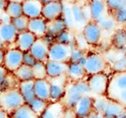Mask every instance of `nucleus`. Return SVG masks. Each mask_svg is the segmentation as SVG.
<instances>
[{
	"label": "nucleus",
	"instance_id": "nucleus-13",
	"mask_svg": "<svg viewBox=\"0 0 126 118\" xmlns=\"http://www.w3.org/2000/svg\"><path fill=\"white\" fill-rule=\"evenodd\" d=\"M75 26H83L90 21L89 12L87 6L84 7L80 4L78 1H75L71 4Z\"/></svg>",
	"mask_w": 126,
	"mask_h": 118
},
{
	"label": "nucleus",
	"instance_id": "nucleus-17",
	"mask_svg": "<svg viewBox=\"0 0 126 118\" xmlns=\"http://www.w3.org/2000/svg\"><path fill=\"white\" fill-rule=\"evenodd\" d=\"M23 15L29 19L41 16L43 4L39 0H25L22 2Z\"/></svg>",
	"mask_w": 126,
	"mask_h": 118
},
{
	"label": "nucleus",
	"instance_id": "nucleus-43",
	"mask_svg": "<svg viewBox=\"0 0 126 118\" xmlns=\"http://www.w3.org/2000/svg\"><path fill=\"white\" fill-rule=\"evenodd\" d=\"M8 73L9 72L6 70V68L3 65L0 66V87L3 83L4 79L6 78L7 75L8 74Z\"/></svg>",
	"mask_w": 126,
	"mask_h": 118
},
{
	"label": "nucleus",
	"instance_id": "nucleus-41",
	"mask_svg": "<svg viewBox=\"0 0 126 118\" xmlns=\"http://www.w3.org/2000/svg\"><path fill=\"white\" fill-rule=\"evenodd\" d=\"M36 59L33 57V56L30 53V51L27 52H24L23 54V65L30 66V67H32L35 62H36Z\"/></svg>",
	"mask_w": 126,
	"mask_h": 118
},
{
	"label": "nucleus",
	"instance_id": "nucleus-44",
	"mask_svg": "<svg viewBox=\"0 0 126 118\" xmlns=\"http://www.w3.org/2000/svg\"><path fill=\"white\" fill-rule=\"evenodd\" d=\"M63 118H78L75 114L73 109H66Z\"/></svg>",
	"mask_w": 126,
	"mask_h": 118
},
{
	"label": "nucleus",
	"instance_id": "nucleus-50",
	"mask_svg": "<svg viewBox=\"0 0 126 118\" xmlns=\"http://www.w3.org/2000/svg\"><path fill=\"white\" fill-rule=\"evenodd\" d=\"M42 4L43 5L44 4H48V3H50V2H52L54 1H56V0H39Z\"/></svg>",
	"mask_w": 126,
	"mask_h": 118
},
{
	"label": "nucleus",
	"instance_id": "nucleus-40",
	"mask_svg": "<svg viewBox=\"0 0 126 118\" xmlns=\"http://www.w3.org/2000/svg\"><path fill=\"white\" fill-rule=\"evenodd\" d=\"M109 98L117 101L118 103H120L121 105H123L126 108V90L118 92L117 93H116L114 95H113Z\"/></svg>",
	"mask_w": 126,
	"mask_h": 118
},
{
	"label": "nucleus",
	"instance_id": "nucleus-54",
	"mask_svg": "<svg viewBox=\"0 0 126 118\" xmlns=\"http://www.w3.org/2000/svg\"><path fill=\"white\" fill-rule=\"evenodd\" d=\"M95 1H105V0H95Z\"/></svg>",
	"mask_w": 126,
	"mask_h": 118
},
{
	"label": "nucleus",
	"instance_id": "nucleus-23",
	"mask_svg": "<svg viewBox=\"0 0 126 118\" xmlns=\"http://www.w3.org/2000/svg\"><path fill=\"white\" fill-rule=\"evenodd\" d=\"M34 90L36 98L49 102L50 90L49 82L48 79H35L34 80Z\"/></svg>",
	"mask_w": 126,
	"mask_h": 118
},
{
	"label": "nucleus",
	"instance_id": "nucleus-9",
	"mask_svg": "<svg viewBox=\"0 0 126 118\" xmlns=\"http://www.w3.org/2000/svg\"><path fill=\"white\" fill-rule=\"evenodd\" d=\"M65 1L56 0L43 5L41 16L48 22L52 21L62 15Z\"/></svg>",
	"mask_w": 126,
	"mask_h": 118
},
{
	"label": "nucleus",
	"instance_id": "nucleus-25",
	"mask_svg": "<svg viewBox=\"0 0 126 118\" xmlns=\"http://www.w3.org/2000/svg\"><path fill=\"white\" fill-rule=\"evenodd\" d=\"M18 89L25 104H28L30 101L35 98L34 90V80L19 82L18 85Z\"/></svg>",
	"mask_w": 126,
	"mask_h": 118
},
{
	"label": "nucleus",
	"instance_id": "nucleus-49",
	"mask_svg": "<svg viewBox=\"0 0 126 118\" xmlns=\"http://www.w3.org/2000/svg\"><path fill=\"white\" fill-rule=\"evenodd\" d=\"M0 118H7V115L2 110V109L1 108V106H0Z\"/></svg>",
	"mask_w": 126,
	"mask_h": 118
},
{
	"label": "nucleus",
	"instance_id": "nucleus-42",
	"mask_svg": "<svg viewBox=\"0 0 126 118\" xmlns=\"http://www.w3.org/2000/svg\"><path fill=\"white\" fill-rule=\"evenodd\" d=\"M12 18L5 12L3 11L0 14V24H9L11 23Z\"/></svg>",
	"mask_w": 126,
	"mask_h": 118
},
{
	"label": "nucleus",
	"instance_id": "nucleus-3",
	"mask_svg": "<svg viewBox=\"0 0 126 118\" xmlns=\"http://www.w3.org/2000/svg\"><path fill=\"white\" fill-rule=\"evenodd\" d=\"M87 76L104 73L108 67V62L104 57L97 52L86 54V62L83 65Z\"/></svg>",
	"mask_w": 126,
	"mask_h": 118
},
{
	"label": "nucleus",
	"instance_id": "nucleus-53",
	"mask_svg": "<svg viewBox=\"0 0 126 118\" xmlns=\"http://www.w3.org/2000/svg\"><path fill=\"white\" fill-rule=\"evenodd\" d=\"M63 1H69V2L71 1V2H72V3L75 2V1H76V0H63Z\"/></svg>",
	"mask_w": 126,
	"mask_h": 118
},
{
	"label": "nucleus",
	"instance_id": "nucleus-52",
	"mask_svg": "<svg viewBox=\"0 0 126 118\" xmlns=\"http://www.w3.org/2000/svg\"><path fill=\"white\" fill-rule=\"evenodd\" d=\"M8 1H16V2H20V3H22L25 0H8Z\"/></svg>",
	"mask_w": 126,
	"mask_h": 118
},
{
	"label": "nucleus",
	"instance_id": "nucleus-35",
	"mask_svg": "<svg viewBox=\"0 0 126 118\" xmlns=\"http://www.w3.org/2000/svg\"><path fill=\"white\" fill-rule=\"evenodd\" d=\"M32 68L33 75H34V80L47 78L45 62L37 61L35 64L32 67Z\"/></svg>",
	"mask_w": 126,
	"mask_h": 118
},
{
	"label": "nucleus",
	"instance_id": "nucleus-8",
	"mask_svg": "<svg viewBox=\"0 0 126 118\" xmlns=\"http://www.w3.org/2000/svg\"><path fill=\"white\" fill-rule=\"evenodd\" d=\"M75 46H66L55 42L49 47L48 59L68 63L70 59L72 49Z\"/></svg>",
	"mask_w": 126,
	"mask_h": 118
},
{
	"label": "nucleus",
	"instance_id": "nucleus-20",
	"mask_svg": "<svg viewBox=\"0 0 126 118\" xmlns=\"http://www.w3.org/2000/svg\"><path fill=\"white\" fill-rule=\"evenodd\" d=\"M66 76L68 79L72 82H78L84 80L87 76V73L84 67L79 62H69L66 71Z\"/></svg>",
	"mask_w": 126,
	"mask_h": 118
},
{
	"label": "nucleus",
	"instance_id": "nucleus-12",
	"mask_svg": "<svg viewBox=\"0 0 126 118\" xmlns=\"http://www.w3.org/2000/svg\"><path fill=\"white\" fill-rule=\"evenodd\" d=\"M49 22L42 16L29 19L27 30L35 35L37 38H43L48 32Z\"/></svg>",
	"mask_w": 126,
	"mask_h": 118
},
{
	"label": "nucleus",
	"instance_id": "nucleus-34",
	"mask_svg": "<svg viewBox=\"0 0 126 118\" xmlns=\"http://www.w3.org/2000/svg\"><path fill=\"white\" fill-rule=\"evenodd\" d=\"M28 22H29V18H27L24 15L19 17L12 18V21H11V24L13 25V26L16 28V29L17 30L18 33L23 32L27 30Z\"/></svg>",
	"mask_w": 126,
	"mask_h": 118
},
{
	"label": "nucleus",
	"instance_id": "nucleus-27",
	"mask_svg": "<svg viewBox=\"0 0 126 118\" xmlns=\"http://www.w3.org/2000/svg\"><path fill=\"white\" fill-rule=\"evenodd\" d=\"M67 25L62 18V16L59 17L58 18L49 22V27H48V32L47 34L52 35L55 37V36L59 34L60 32L67 29Z\"/></svg>",
	"mask_w": 126,
	"mask_h": 118
},
{
	"label": "nucleus",
	"instance_id": "nucleus-22",
	"mask_svg": "<svg viewBox=\"0 0 126 118\" xmlns=\"http://www.w3.org/2000/svg\"><path fill=\"white\" fill-rule=\"evenodd\" d=\"M111 44L117 51L125 53L126 51V32L124 29H116L111 35Z\"/></svg>",
	"mask_w": 126,
	"mask_h": 118
},
{
	"label": "nucleus",
	"instance_id": "nucleus-33",
	"mask_svg": "<svg viewBox=\"0 0 126 118\" xmlns=\"http://www.w3.org/2000/svg\"><path fill=\"white\" fill-rule=\"evenodd\" d=\"M61 16L63 18V20L65 21L69 29L72 30L73 28H75L76 26L75 21H74V18H73L71 4H69L68 3L66 4V1L64 4V7H63V12H62Z\"/></svg>",
	"mask_w": 126,
	"mask_h": 118
},
{
	"label": "nucleus",
	"instance_id": "nucleus-45",
	"mask_svg": "<svg viewBox=\"0 0 126 118\" xmlns=\"http://www.w3.org/2000/svg\"><path fill=\"white\" fill-rule=\"evenodd\" d=\"M106 118L103 113L99 112L96 110L92 111L86 118Z\"/></svg>",
	"mask_w": 126,
	"mask_h": 118
},
{
	"label": "nucleus",
	"instance_id": "nucleus-31",
	"mask_svg": "<svg viewBox=\"0 0 126 118\" xmlns=\"http://www.w3.org/2000/svg\"><path fill=\"white\" fill-rule=\"evenodd\" d=\"M12 18L23 15V7L22 3L10 1L7 0V5L4 10Z\"/></svg>",
	"mask_w": 126,
	"mask_h": 118
},
{
	"label": "nucleus",
	"instance_id": "nucleus-30",
	"mask_svg": "<svg viewBox=\"0 0 126 118\" xmlns=\"http://www.w3.org/2000/svg\"><path fill=\"white\" fill-rule=\"evenodd\" d=\"M55 42L66 45V46H75V36L71 29H66L55 36Z\"/></svg>",
	"mask_w": 126,
	"mask_h": 118
},
{
	"label": "nucleus",
	"instance_id": "nucleus-14",
	"mask_svg": "<svg viewBox=\"0 0 126 118\" xmlns=\"http://www.w3.org/2000/svg\"><path fill=\"white\" fill-rule=\"evenodd\" d=\"M87 7L89 12L90 20L96 22L108 14L106 5L105 1H103L89 0Z\"/></svg>",
	"mask_w": 126,
	"mask_h": 118
},
{
	"label": "nucleus",
	"instance_id": "nucleus-29",
	"mask_svg": "<svg viewBox=\"0 0 126 118\" xmlns=\"http://www.w3.org/2000/svg\"><path fill=\"white\" fill-rule=\"evenodd\" d=\"M100 27L101 28L103 32H113L117 26V23L116 22L115 19L111 14H107L104 17H103L100 21H97Z\"/></svg>",
	"mask_w": 126,
	"mask_h": 118
},
{
	"label": "nucleus",
	"instance_id": "nucleus-37",
	"mask_svg": "<svg viewBox=\"0 0 126 118\" xmlns=\"http://www.w3.org/2000/svg\"><path fill=\"white\" fill-rule=\"evenodd\" d=\"M105 4L110 13L126 7V0H105Z\"/></svg>",
	"mask_w": 126,
	"mask_h": 118
},
{
	"label": "nucleus",
	"instance_id": "nucleus-46",
	"mask_svg": "<svg viewBox=\"0 0 126 118\" xmlns=\"http://www.w3.org/2000/svg\"><path fill=\"white\" fill-rule=\"evenodd\" d=\"M7 0H0V11H4Z\"/></svg>",
	"mask_w": 126,
	"mask_h": 118
},
{
	"label": "nucleus",
	"instance_id": "nucleus-36",
	"mask_svg": "<svg viewBox=\"0 0 126 118\" xmlns=\"http://www.w3.org/2000/svg\"><path fill=\"white\" fill-rule=\"evenodd\" d=\"M112 68L114 72L126 71V55L125 53H121L119 57H115L112 63Z\"/></svg>",
	"mask_w": 126,
	"mask_h": 118
},
{
	"label": "nucleus",
	"instance_id": "nucleus-26",
	"mask_svg": "<svg viewBox=\"0 0 126 118\" xmlns=\"http://www.w3.org/2000/svg\"><path fill=\"white\" fill-rule=\"evenodd\" d=\"M13 74L19 82L34 80V75L32 67L25 65L20 66Z\"/></svg>",
	"mask_w": 126,
	"mask_h": 118
},
{
	"label": "nucleus",
	"instance_id": "nucleus-48",
	"mask_svg": "<svg viewBox=\"0 0 126 118\" xmlns=\"http://www.w3.org/2000/svg\"><path fill=\"white\" fill-rule=\"evenodd\" d=\"M7 45L4 43V41L0 38V50H3L4 51L7 48Z\"/></svg>",
	"mask_w": 126,
	"mask_h": 118
},
{
	"label": "nucleus",
	"instance_id": "nucleus-5",
	"mask_svg": "<svg viewBox=\"0 0 126 118\" xmlns=\"http://www.w3.org/2000/svg\"><path fill=\"white\" fill-rule=\"evenodd\" d=\"M109 78L105 73L89 76L86 80L93 95H106L109 89Z\"/></svg>",
	"mask_w": 126,
	"mask_h": 118
},
{
	"label": "nucleus",
	"instance_id": "nucleus-47",
	"mask_svg": "<svg viewBox=\"0 0 126 118\" xmlns=\"http://www.w3.org/2000/svg\"><path fill=\"white\" fill-rule=\"evenodd\" d=\"M4 58V51L0 50V66L3 65Z\"/></svg>",
	"mask_w": 126,
	"mask_h": 118
},
{
	"label": "nucleus",
	"instance_id": "nucleus-24",
	"mask_svg": "<svg viewBox=\"0 0 126 118\" xmlns=\"http://www.w3.org/2000/svg\"><path fill=\"white\" fill-rule=\"evenodd\" d=\"M126 112V108L125 106L117 101L109 98L102 113L106 118H114Z\"/></svg>",
	"mask_w": 126,
	"mask_h": 118
},
{
	"label": "nucleus",
	"instance_id": "nucleus-18",
	"mask_svg": "<svg viewBox=\"0 0 126 118\" xmlns=\"http://www.w3.org/2000/svg\"><path fill=\"white\" fill-rule=\"evenodd\" d=\"M47 78H55L66 75L68 63L48 59L45 62Z\"/></svg>",
	"mask_w": 126,
	"mask_h": 118
},
{
	"label": "nucleus",
	"instance_id": "nucleus-28",
	"mask_svg": "<svg viewBox=\"0 0 126 118\" xmlns=\"http://www.w3.org/2000/svg\"><path fill=\"white\" fill-rule=\"evenodd\" d=\"M7 117L9 118H39V117L32 112L27 104H24Z\"/></svg>",
	"mask_w": 126,
	"mask_h": 118
},
{
	"label": "nucleus",
	"instance_id": "nucleus-7",
	"mask_svg": "<svg viewBox=\"0 0 126 118\" xmlns=\"http://www.w3.org/2000/svg\"><path fill=\"white\" fill-rule=\"evenodd\" d=\"M47 79L49 82V102L61 101L64 95L66 84L69 82L67 76L63 75L58 77Z\"/></svg>",
	"mask_w": 126,
	"mask_h": 118
},
{
	"label": "nucleus",
	"instance_id": "nucleus-32",
	"mask_svg": "<svg viewBox=\"0 0 126 118\" xmlns=\"http://www.w3.org/2000/svg\"><path fill=\"white\" fill-rule=\"evenodd\" d=\"M49 103V101L35 97L32 101H30L27 104L30 106V108L32 110V112H35L39 117L42 114V112L45 110Z\"/></svg>",
	"mask_w": 126,
	"mask_h": 118
},
{
	"label": "nucleus",
	"instance_id": "nucleus-16",
	"mask_svg": "<svg viewBox=\"0 0 126 118\" xmlns=\"http://www.w3.org/2000/svg\"><path fill=\"white\" fill-rule=\"evenodd\" d=\"M37 39L35 35L27 30L18 33L15 42V46L22 52H27L30 50Z\"/></svg>",
	"mask_w": 126,
	"mask_h": 118
},
{
	"label": "nucleus",
	"instance_id": "nucleus-4",
	"mask_svg": "<svg viewBox=\"0 0 126 118\" xmlns=\"http://www.w3.org/2000/svg\"><path fill=\"white\" fill-rule=\"evenodd\" d=\"M23 54L24 52L16 46L7 48L4 50L3 66L9 73H13L23 65Z\"/></svg>",
	"mask_w": 126,
	"mask_h": 118
},
{
	"label": "nucleus",
	"instance_id": "nucleus-51",
	"mask_svg": "<svg viewBox=\"0 0 126 118\" xmlns=\"http://www.w3.org/2000/svg\"><path fill=\"white\" fill-rule=\"evenodd\" d=\"M126 118V112H124V113H123V114H121L120 115H119V116H117V117H116V118Z\"/></svg>",
	"mask_w": 126,
	"mask_h": 118
},
{
	"label": "nucleus",
	"instance_id": "nucleus-39",
	"mask_svg": "<svg viewBox=\"0 0 126 118\" xmlns=\"http://www.w3.org/2000/svg\"><path fill=\"white\" fill-rule=\"evenodd\" d=\"M86 54L85 50L80 48L77 46H75L71 51V55H70V59L69 62H78L79 60L83 58L85 55Z\"/></svg>",
	"mask_w": 126,
	"mask_h": 118
},
{
	"label": "nucleus",
	"instance_id": "nucleus-38",
	"mask_svg": "<svg viewBox=\"0 0 126 118\" xmlns=\"http://www.w3.org/2000/svg\"><path fill=\"white\" fill-rule=\"evenodd\" d=\"M110 14L115 19L117 24L124 25L126 26V7L114 11Z\"/></svg>",
	"mask_w": 126,
	"mask_h": 118
},
{
	"label": "nucleus",
	"instance_id": "nucleus-57",
	"mask_svg": "<svg viewBox=\"0 0 126 118\" xmlns=\"http://www.w3.org/2000/svg\"><path fill=\"white\" fill-rule=\"evenodd\" d=\"M125 54H126V52H125Z\"/></svg>",
	"mask_w": 126,
	"mask_h": 118
},
{
	"label": "nucleus",
	"instance_id": "nucleus-55",
	"mask_svg": "<svg viewBox=\"0 0 126 118\" xmlns=\"http://www.w3.org/2000/svg\"><path fill=\"white\" fill-rule=\"evenodd\" d=\"M1 12H2V11H0V14H1Z\"/></svg>",
	"mask_w": 126,
	"mask_h": 118
},
{
	"label": "nucleus",
	"instance_id": "nucleus-10",
	"mask_svg": "<svg viewBox=\"0 0 126 118\" xmlns=\"http://www.w3.org/2000/svg\"><path fill=\"white\" fill-rule=\"evenodd\" d=\"M94 98L93 95H83L72 109L75 115L78 118H86L94 109Z\"/></svg>",
	"mask_w": 126,
	"mask_h": 118
},
{
	"label": "nucleus",
	"instance_id": "nucleus-21",
	"mask_svg": "<svg viewBox=\"0 0 126 118\" xmlns=\"http://www.w3.org/2000/svg\"><path fill=\"white\" fill-rule=\"evenodd\" d=\"M65 110L66 107L61 101L49 102L39 118H63Z\"/></svg>",
	"mask_w": 126,
	"mask_h": 118
},
{
	"label": "nucleus",
	"instance_id": "nucleus-19",
	"mask_svg": "<svg viewBox=\"0 0 126 118\" xmlns=\"http://www.w3.org/2000/svg\"><path fill=\"white\" fill-rule=\"evenodd\" d=\"M18 32L11 23L0 24V38L8 46H14Z\"/></svg>",
	"mask_w": 126,
	"mask_h": 118
},
{
	"label": "nucleus",
	"instance_id": "nucleus-15",
	"mask_svg": "<svg viewBox=\"0 0 126 118\" xmlns=\"http://www.w3.org/2000/svg\"><path fill=\"white\" fill-rule=\"evenodd\" d=\"M49 47L43 38H38L29 51L36 61L46 62L48 60Z\"/></svg>",
	"mask_w": 126,
	"mask_h": 118
},
{
	"label": "nucleus",
	"instance_id": "nucleus-56",
	"mask_svg": "<svg viewBox=\"0 0 126 118\" xmlns=\"http://www.w3.org/2000/svg\"><path fill=\"white\" fill-rule=\"evenodd\" d=\"M125 30H126V28H125Z\"/></svg>",
	"mask_w": 126,
	"mask_h": 118
},
{
	"label": "nucleus",
	"instance_id": "nucleus-1",
	"mask_svg": "<svg viewBox=\"0 0 126 118\" xmlns=\"http://www.w3.org/2000/svg\"><path fill=\"white\" fill-rule=\"evenodd\" d=\"M85 95H92L86 80L68 82L61 103L66 109H73L78 101Z\"/></svg>",
	"mask_w": 126,
	"mask_h": 118
},
{
	"label": "nucleus",
	"instance_id": "nucleus-2",
	"mask_svg": "<svg viewBox=\"0 0 126 118\" xmlns=\"http://www.w3.org/2000/svg\"><path fill=\"white\" fill-rule=\"evenodd\" d=\"M24 104L18 87L0 92V106L7 116Z\"/></svg>",
	"mask_w": 126,
	"mask_h": 118
},
{
	"label": "nucleus",
	"instance_id": "nucleus-11",
	"mask_svg": "<svg viewBox=\"0 0 126 118\" xmlns=\"http://www.w3.org/2000/svg\"><path fill=\"white\" fill-rule=\"evenodd\" d=\"M126 90V71L114 72L109 79L107 94L109 98L112 97L121 90Z\"/></svg>",
	"mask_w": 126,
	"mask_h": 118
},
{
	"label": "nucleus",
	"instance_id": "nucleus-6",
	"mask_svg": "<svg viewBox=\"0 0 126 118\" xmlns=\"http://www.w3.org/2000/svg\"><path fill=\"white\" fill-rule=\"evenodd\" d=\"M103 32L97 22L90 20L83 27L81 35L89 46L98 45L103 37Z\"/></svg>",
	"mask_w": 126,
	"mask_h": 118
}]
</instances>
